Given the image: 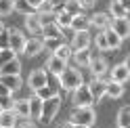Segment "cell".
Wrapping results in <instances>:
<instances>
[{
    "mask_svg": "<svg viewBox=\"0 0 130 128\" xmlns=\"http://www.w3.org/2000/svg\"><path fill=\"white\" fill-rule=\"evenodd\" d=\"M65 69H67V61L59 59L57 55H51V57H48V61H46V71H51L53 76H61Z\"/></svg>",
    "mask_w": 130,
    "mask_h": 128,
    "instance_id": "obj_9",
    "label": "cell"
},
{
    "mask_svg": "<svg viewBox=\"0 0 130 128\" xmlns=\"http://www.w3.org/2000/svg\"><path fill=\"white\" fill-rule=\"evenodd\" d=\"M0 84H4L9 90H17V88H21V84H23V80H21V76H6V74H0Z\"/></svg>",
    "mask_w": 130,
    "mask_h": 128,
    "instance_id": "obj_19",
    "label": "cell"
},
{
    "mask_svg": "<svg viewBox=\"0 0 130 128\" xmlns=\"http://www.w3.org/2000/svg\"><path fill=\"white\" fill-rule=\"evenodd\" d=\"M44 51V38L42 36H36V38H27L25 42V49H23V55L25 57H36L38 53Z\"/></svg>",
    "mask_w": 130,
    "mask_h": 128,
    "instance_id": "obj_6",
    "label": "cell"
},
{
    "mask_svg": "<svg viewBox=\"0 0 130 128\" xmlns=\"http://www.w3.org/2000/svg\"><path fill=\"white\" fill-rule=\"evenodd\" d=\"M11 46V29H4L0 34V51H6Z\"/></svg>",
    "mask_w": 130,
    "mask_h": 128,
    "instance_id": "obj_39",
    "label": "cell"
},
{
    "mask_svg": "<svg viewBox=\"0 0 130 128\" xmlns=\"http://www.w3.org/2000/svg\"><path fill=\"white\" fill-rule=\"evenodd\" d=\"M80 2H82L84 9H92V6H94V0H80Z\"/></svg>",
    "mask_w": 130,
    "mask_h": 128,
    "instance_id": "obj_44",
    "label": "cell"
},
{
    "mask_svg": "<svg viewBox=\"0 0 130 128\" xmlns=\"http://www.w3.org/2000/svg\"><path fill=\"white\" fill-rule=\"evenodd\" d=\"M96 120V111L92 107H74L69 122L71 124H82V126H92Z\"/></svg>",
    "mask_w": 130,
    "mask_h": 128,
    "instance_id": "obj_2",
    "label": "cell"
},
{
    "mask_svg": "<svg viewBox=\"0 0 130 128\" xmlns=\"http://www.w3.org/2000/svg\"><path fill=\"white\" fill-rule=\"evenodd\" d=\"M88 25H92L90 19L86 17V15H78V17H74V21H71V29L74 31H88Z\"/></svg>",
    "mask_w": 130,
    "mask_h": 128,
    "instance_id": "obj_20",
    "label": "cell"
},
{
    "mask_svg": "<svg viewBox=\"0 0 130 128\" xmlns=\"http://www.w3.org/2000/svg\"><path fill=\"white\" fill-rule=\"evenodd\" d=\"M109 15L113 19H126L128 17V11L120 4V0H113V2L109 4Z\"/></svg>",
    "mask_w": 130,
    "mask_h": 128,
    "instance_id": "obj_21",
    "label": "cell"
},
{
    "mask_svg": "<svg viewBox=\"0 0 130 128\" xmlns=\"http://www.w3.org/2000/svg\"><path fill=\"white\" fill-rule=\"evenodd\" d=\"M38 17H40L42 27L51 25V23H57V11H42V13H38Z\"/></svg>",
    "mask_w": 130,
    "mask_h": 128,
    "instance_id": "obj_31",
    "label": "cell"
},
{
    "mask_svg": "<svg viewBox=\"0 0 130 128\" xmlns=\"http://www.w3.org/2000/svg\"><path fill=\"white\" fill-rule=\"evenodd\" d=\"M0 74H6V76H21V61H19V59L9 61L2 69H0Z\"/></svg>",
    "mask_w": 130,
    "mask_h": 128,
    "instance_id": "obj_22",
    "label": "cell"
},
{
    "mask_svg": "<svg viewBox=\"0 0 130 128\" xmlns=\"http://www.w3.org/2000/svg\"><path fill=\"white\" fill-rule=\"evenodd\" d=\"M25 27L36 36H42V23H40V17L38 13H31V15H25Z\"/></svg>",
    "mask_w": 130,
    "mask_h": 128,
    "instance_id": "obj_16",
    "label": "cell"
},
{
    "mask_svg": "<svg viewBox=\"0 0 130 128\" xmlns=\"http://www.w3.org/2000/svg\"><path fill=\"white\" fill-rule=\"evenodd\" d=\"M17 128H36V124H31V122H21V120H19Z\"/></svg>",
    "mask_w": 130,
    "mask_h": 128,
    "instance_id": "obj_43",
    "label": "cell"
},
{
    "mask_svg": "<svg viewBox=\"0 0 130 128\" xmlns=\"http://www.w3.org/2000/svg\"><path fill=\"white\" fill-rule=\"evenodd\" d=\"M0 114H2V105H0Z\"/></svg>",
    "mask_w": 130,
    "mask_h": 128,
    "instance_id": "obj_50",
    "label": "cell"
},
{
    "mask_svg": "<svg viewBox=\"0 0 130 128\" xmlns=\"http://www.w3.org/2000/svg\"><path fill=\"white\" fill-rule=\"evenodd\" d=\"M27 84H29V88L34 92H38L40 88H44V86L48 84V71L46 69H40V67L31 69L29 71V78H27Z\"/></svg>",
    "mask_w": 130,
    "mask_h": 128,
    "instance_id": "obj_5",
    "label": "cell"
},
{
    "mask_svg": "<svg viewBox=\"0 0 130 128\" xmlns=\"http://www.w3.org/2000/svg\"><path fill=\"white\" fill-rule=\"evenodd\" d=\"M74 59L78 65H90L92 61V55H90V49H82V51H76L74 53Z\"/></svg>",
    "mask_w": 130,
    "mask_h": 128,
    "instance_id": "obj_26",
    "label": "cell"
},
{
    "mask_svg": "<svg viewBox=\"0 0 130 128\" xmlns=\"http://www.w3.org/2000/svg\"><path fill=\"white\" fill-rule=\"evenodd\" d=\"M13 59H17V53H13L11 49H6V51H2L0 53V69H2L9 61H13Z\"/></svg>",
    "mask_w": 130,
    "mask_h": 128,
    "instance_id": "obj_36",
    "label": "cell"
},
{
    "mask_svg": "<svg viewBox=\"0 0 130 128\" xmlns=\"http://www.w3.org/2000/svg\"><path fill=\"white\" fill-rule=\"evenodd\" d=\"M27 2H29L31 6H34V9H36V13H38V9L44 4V0H27Z\"/></svg>",
    "mask_w": 130,
    "mask_h": 128,
    "instance_id": "obj_42",
    "label": "cell"
},
{
    "mask_svg": "<svg viewBox=\"0 0 130 128\" xmlns=\"http://www.w3.org/2000/svg\"><path fill=\"white\" fill-rule=\"evenodd\" d=\"M88 88L92 92V99L99 101V99H103L105 94H107V80L105 78H94V80L88 82Z\"/></svg>",
    "mask_w": 130,
    "mask_h": 128,
    "instance_id": "obj_7",
    "label": "cell"
},
{
    "mask_svg": "<svg viewBox=\"0 0 130 128\" xmlns=\"http://www.w3.org/2000/svg\"><path fill=\"white\" fill-rule=\"evenodd\" d=\"M63 31V38H67V40H74L76 38V31L71 29V27H67V29H61Z\"/></svg>",
    "mask_w": 130,
    "mask_h": 128,
    "instance_id": "obj_40",
    "label": "cell"
},
{
    "mask_svg": "<svg viewBox=\"0 0 130 128\" xmlns=\"http://www.w3.org/2000/svg\"><path fill=\"white\" fill-rule=\"evenodd\" d=\"M94 42H96V49H99V51H109V42H107L105 31H99V34L94 36Z\"/></svg>",
    "mask_w": 130,
    "mask_h": 128,
    "instance_id": "obj_35",
    "label": "cell"
},
{
    "mask_svg": "<svg viewBox=\"0 0 130 128\" xmlns=\"http://www.w3.org/2000/svg\"><path fill=\"white\" fill-rule=\"evenodd\" d=\"M4 29H6V27H4V23H2V21H0V34H2V31H4Z\"/></svg>",
    "mask_w": 130,
    "mask_h": 128,
    "instance_id": "obj_48",
    "label": "cell"
},
{
    "mask_svg": "<svg viewBox=\"0 0 130 128\" xmlns=\"http://www.w3.org/2000/svg\"><path fill=\"white\" fill-rule=\"evenodd\" d=\"M111 29L116 31L122 40L128 38V36H130V19H128V17H126V19H113V21H111Z\"/></svg>",
    "mask_w": 130,
    "mask_h": 128,
    "instance_id": "obj_11",
    "label": "cell"
},
{
    "mask_svg": "<svg viewBox=\"0 0 130 128\" xmlns=\"http://www.w3.org/2000/svg\"><path fill=\"white\" fill-rule=\"evenodd\" d=\"M15 114L19 118H29V101L27 99H21L15 103Z\"/></svg>",
    "mask_w": 130,
    "mask_h": 128,
    "instance_id": "obj_29",
    "label": "cell"
},
{
    "mask_svg": "<svg viewBox=\"0 0 130 128\" xmlns=\"http://www.w3.org/2000/svg\"><path fill=\"white\" fill-rule=\"evenodd\" d=\"M122 94H124V84L109 80V82H107V97H111V99H120Z\"/></svg>",
    "mask_w": 130,
    "mask_h": 128,
    "instance_id": "obj_23",
    "label": "cell"
},
{
    "mask_svg": "<svg viewBox=\"0 0 130 128\" xmlns=\"http://www.w3.org/2000/svg\"><path fill=\"white\" fill-rule=\"evenodd\" d=\"M42 38H63V31L57 23H51V25H44L42 27Z\"/></svg>",
    "mask_w": 130,
    "mask_h": 128,
    "instance_id": "obj_24",
    "label": "cell"
},
{
    "mask_svg": "<svg viewBox=\"0 0 130 128\" xmlns=\"http://www.w3.org/2000/svg\"><path fill=\"white\" fill-rule=\"evenodd\" d=\"M15 103H17V101L13 99V94H11V97H2V99H0L2 111H15Z\"/></svg>",
    "mask_w": 130,
    "mask_h": 128,
    "instance_id": "obj_38",
    "label": "cell"
},
{
    "mask_svg": "<svg viewBox=\"0 0 130 128\" xmlns=\"http://www.w3.org/2000/svg\"><path fill=\"white\" fill-rule=\"evenodd\" d=\"M120 4H122V6H124V9L130 13V0H120Z\"/></svg>",
    "mask_w": 130,
    "mask_h": 128,
    "instance_id": "obj_45",
    "label": "cell"
},
{
    "mask_svg": "<svg viewBox=\"0 0 130 128\" xmlns=\"http://www.w3.org/2000/svg\"><path fill=\"white\" fill-rule=\"evenodd\" d=\"M25 42H27V38L21 34V29L11 27V46H9V49H11L13 53H23V49H25Z\"/></svg>",
    "mask_w": 130,
    "mask_h": 128,
    "instance_id": "obj_8",
    "label": "cell"
},
{
    "mask_svg": "<svg viewBox=\"0 0 130 128\" xmlns=\"http://www.w3.org/2000/svg\"><path fill=\"white\" fill-rule=\"evenodd\" d=\"M15 11V0H0V17H9Z\"/></svg>",
    "mask_w": 130,
    "mask_h": 128,
    "instance_id": "obj_34",
    "label": "cell"
},
{
    "mask_svg": "<svg viewBox=\"0 0 130 128\" xmlns=\"http://www.w3.org/2000/svg\"><path fill=\"white\" fill-rule=\"evenodd\" d=\"M19 116L15 111H2L0 114V128H17Z\"/></svg>",
    "mask_w": 130,
    "mask_h": 128,
    "instance_id": "obj_17",
    "label": "cell"
},
{
    "mask_svg": "<svg viewBox=\"0 0 130 128\" xmlns=\"http://www.w3.org/2000/svg\"><path fill=\"white\" fill-rule=\"evenodd\" d=\"M0 53H2V51H0Z\"/></svg>",
    "mask_w": 130,
    "mask_h": 128,
    "instance_id": "obj_52",
    "label": "cell"
},
{
    "mask_svg": "<svg viewBox=\"0 0 130 128\" xmlns=\"http://www.w3.org/2000/svg\"><path fill=\"white\" fill-rule=\"evenodd\" d=\"M76 128H90V126H82V124H74Z\"/></svg>",
    "mask_w": 130,
    "mask_h": 128,
    "instance_id": "obj_49",
    "label": "cell"
},
{
    "mask_svg": "<svg viewBox=\"0 0 130 128\" xmlns=\"http://www.w3.org/2000/svg\"><path fill=\"white\" fill-rule=\"evenodd\" d=\"M59 84H61L63 90L74 92L76 88H80V86L84 84V80H82V74H80L78 67H67V69L59 76Z\"/></svg>",
    "mask_w": 130,
    "mask_h": 128,
    "instance_id": "obj_1",
    "label": "cell"
},
{
    "mask_svg": "<svg viewBox=\"0 0 130 128\" xmlns=\"http://www.w3.org/2000/svg\"><path fill=\"white\" fill-rule=\"evenodd\" d=\"M71 51H74V49H71L69 44H63L61 49L57 51V53H53V55H57V57H59V59H63V61H69V57H71V55H74Z\"/></svg>",
    "mask_w": 130,
    "mask_h": 128,
    "instance_id": "obj_37",
    "label": "cell"
},
{
    "mask_svg": "<svg viewBox=\"0 0 130 128\" xmlns=\"http://www.w3.org/2000/svg\"><path fill=\"white\" fill-rule=\"evenodd\" d=\"M63 44H65L63 38H46V40H44V49H48L51 53H57Z\"/></svg>",
    "mask_w": 130,
    "mask_h": 128,
    "instance_id": "obj_32",
    "label": "cell"
},
{
    "mask_svg": "<svg viewBox=\"0 0 130 128\" xmlns=\"http://www.w3.org/2000/svg\"><path fill=\"white\" fill-rule=\"evenodd\" d=\"M71 101H74L76 107H92L94 99H92V92L88 88V84H82L80 88H76L71 92Z\"/></svg>",
    "mask_w": 130,
    "mask_h": 128,
    "instance_id": "obj_3",
    "label": "cell"
},
{
    "mask_svg": "<svg viewBox=\"0 0 130 128\" xmlns=\"http://www.w3.org/2000/svg\"><path fill=\"white\" fill-rule=\"evenodd\" d=\"M71 49L76 51H82V49H90V36L88 31H76V38L71 40Z\"/></svg>",
    "mask_w": 130,
    "mask_h": 128,
    "instance_id": "obj_13",
    "label": "cell"
},
{
    "mask_svg": "<svg viewBox=\"0 0 130 128\" xmlns=\"http://www.w3.org/2000/svg\"><path fill=\"white\" fill-rule=\"evenodd\" d=\"M126 128H130V126H126Z\"/></svg>",
    "mask_w": 130,
    "mask_h": 128,
    "instance_id": "obj_51",
    "label": "cell"
},
{
    "mask_svg": "<svg viewBox=\"0 0 130 128\" xmlns=\"http://www.w3.org/2000/svg\"><path fill=\"white\" fill-rule=\"evenodd\" d=\"M90 23L94 27H99L101 31H105V29L111 27V15H107V13H94L90 17Z\"/></svg>",
    "mask_w": 130,
    "mask_h": 128,
    "instance_id": "obj_14",
    "label": "cell"
},
{
    "mask_svg": "<svg viewBox=\"0 0 130 128\" xmlns=\"http://www.w3.org/2000/svg\"><path fill=\"white\" fill-rule=\"evenodd\" d=\"M59 109H61V97H59V94H57V97H53V99H48V101H44L42 118H40V122H42V124H48L51 120H55V116L59 114Z\"/></svg>",
    "mask_w": 130,
    "mask_h": 128,
    "instance_id": "obj_4",
    "label": "cell"
},
{
    "mask_svg": "<svg viewBox=\"0 0 130 128\" xmlns=\"http://www.w3.org/2000/svg\"><path fill=\"white\" fill-rule=\"evenodd\" d=\"M130 126V105H124L118 111V128H126Z\"/></svg>",
    "mask_w": 130,
    "mask_h": 128,
    "instance_id": "obj_27",
    "label": "cell"
},
{
    "mask_svg": "<svg viewBox=\"0 0 130 128\" xmlns=\"http://www.w3.org/2000/svg\"><path fill=\"white\" fill-rule=\"evenodd\" d=\"M59 128H76V126H74V124H71V122H65V124H61Z\"/></svg>",
    "mask_w": 130,
    "mask_h": 128,
    "instance_id": "obj_46",
    "label": "cell"
},
{
    "mask_svg": "<svg viewBox=\"0 0 130 128\" xmlns=\"http://www.w3.org/2000/svg\"><path fill=\"white\" fill-rule=\"evenodd\" d=\"M11 94H13V90H9L4 84H0V99L2 97H11Z\"/></svg>",
    "mask_w": 130,
    "mask_h": 128,
    "instance_id": "obj_41",
    "label": "cell"
},
{
    "mask_svg": "<svg viewBox=\"0 0 130 128\" xmlns=\"http://www.w3.org/2000/svg\"><path fill=\"white\" fill-rule=\"evenodd\" d=\"M105 36H107V42H109V49H120L122 46V42H124V40H122L116 31H113L111 27L109 29H105Z\"/></svg>",
    "mask_w": 130,
    "mask_h": 128,
    "instance_id": "obj_30",
    "label": "cell"
},
{
    "mask_svg": "<svg viewBox=\"0 0 130 128\" xmlns=\"http://www.w3.org/2000/svg\"><path fill=\"white\" fill-rule=\"evenodd\" d=\"M27 101H29V118L40 120V118H42V107H44V101L40 99L36 92L31 94V97H29Z\"/></svg>",
    "mask_w": 130,
    "mask_h": 128,
    "instance_id": "obj_12",
    "label": "cell"
},
{
    "mask_svg": "<svg viewBox=\"0 0 130 128\" xmlns=\"http://www.w3.org/2000/svg\"><path fill=\"white\" fill-rule=\"evenodd\" d=\"M71 21H74V17H71L69 13H65L63 9H59V11H57V25H59L61 29L71 27Z\"/></svg>",
    "mask_w": 130,
    "mask_h": 128,
    "instance_id": "obj_25",
    "label": "cell"
},
{
    "mask_svg": "<svg viewBox=\"0 0 130 128\" xmlns=\"http://www.w3.org/2000/svg\"><path fill=\"white\" fill-rule=\"evenodd\" d=\"M15 11H19V13H25V15H31V13H36V9L31 6L27 0H15Z\"/></svg>",
    "mask_w": 130,
    "mask_h": 128,
    "instance_id": "obj_33",
    "label": "cell"
},
{
    "mask_svg": "<svg viewBox=\"0 0 130 128\" xmlns=\"http://www.w3.org/2000/svg\"><path fill=\"white\" fill-rule=\"evenodd\" d=\"M109 76H111V80L113 82H120V84H124L126 80L130 78V69L124 65V63H120V65H116L111 71H109Z\"/></svg>",
    "mask_w": 130,
    "mask_h": 128,
    "instance_id": "obj_15",
    "label": "cell"
},
{
    "mask_svg": "<svg viewBox=\"0 0 130 128\" xmlns=\"http://www.w3.org/2000/svg\"><path fill=\"white\" fill-rule=\"evenodd\" d=\"M36 94H38L42 101H48V99H53V97H57V94H59V88H55V86H51V84H46L44 88H40Z\"/></svg>",
    "mask_w": 130,
    "mask_h": 128,
    "instance_id": "obj_28",
    "label": "cell"
},
{
    "mask_svg": "<svg viewBox=\"0 0 130 128\" xmlns=\"http://www.w3.org/2000/svg\"><path fill=\"white\" fill-rule=\"evenodd\" d=\"M124 65H126V67H128V69H130V53H128V55H126V61H124Z\"/></svg>",
    "mask_w": 130,
    "mask_h": 128,
    "instance_id": "obj_47",
    "label": "cell"
},
{
    "mask_svg": "<svg viewBox=\"0 0 130 128\" xmlns=\"http://www.w3.org/2000/svg\"><path fill=\"white\" fill-rule=\"evenodd\" d=\"M88 69H90V74L94 78H103L105 71H107V59H105V57H92Z\"/></svg>",
    "mask_w": 130,
    "mask_h": 128,
    "instance_id": "obj_10",
    "label": "cell"
},
{
    "mask_svg": "<svg viewBox=\"0 0 130 128\" xmlns=\"http://www.w3.org/2000/svg\"><path fill=\"white\" fill-rule=\"evenodd\" d=\"M61 9H63L65 13H69L71 17H78V15H84V6H82V2H80V0H65Z\"/></svg>",
    "mask_w": 130,
    "mask_h": 128,
    "instance_id": "obj_18",
    "label": "cell"
}]
</instances>
